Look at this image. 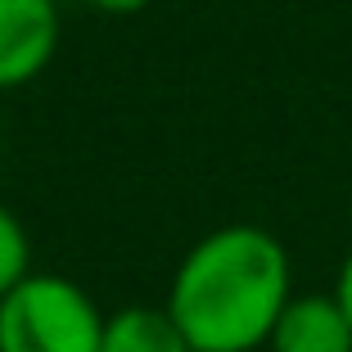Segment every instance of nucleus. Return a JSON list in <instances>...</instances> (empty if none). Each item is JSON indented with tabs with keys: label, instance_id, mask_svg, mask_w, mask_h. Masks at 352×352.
<instances>
[{
	"label": "nucleus",
	"instance_id": "3",
	"mask_svg": "<svg viewBox=\"0 0 352 352\" xmlns=\"http://www.w3.org/2000/svg\"><path fill=\"white\" fill-rule=\"evenodd\" d=\"M59 50V0H0V91H19Z\"/></svg>",
	"mask_w": 352,
	"mask_h": 352
},
{
	"label": "nucleus",
	"instance_id": "5",
	"mask_svg": "<svg viewBox=\"0 0 352 352\" xmlns=\"http://www.w3.org/2000/svg\"><path fill=\"white\" fill-rule=\"evenodd\" d=\"M104 352H195L181 325L172 321V311L163 307H122L113 316H104Z\"/></svg>",
	"mask_w": 352,
	"mask_h": 352
},
{
	"label": "nucleus",
	"instance_id": "4",
	"mask_svg": "<svg viewBox=\"0 0 352 352\" xmlns=\"http://www.w3.org/2000/svg\"><path fill=\"white\" fill-rule=\"evenodd\" d=\"M267 348L271 352H352V321L334 294H298V298L285 302Z\"/></svg>",
	"mask_w": 352,
	"mask_h": 352
},
{
	"label": "nucleus",
	"instance_id": "8",
	"mask_svg": "<svg viewBox=\"0 0 352 352\" xmlns=\"http://www.w3.org/2000/svg\"><path fill=\"white\" fill-rule=\"evenodd\" d=\"M334 298L343 302V311H348V321H352V253L343 258V267H339V280H334Z\"/></svg>",
	"mask_w": 352,
	"mask_h": 352
},
{
	"label": "nucleus",
	"instance_id": "1",
	"mask_svg": "<svg viewBox=\"0 0 352 352\" xmlns=\"http://www.w3.org/2000/svg\"><path fill=\"white\" fill-rule=\"evenodd\" d=\"M289 253L262 226H221L181 258L167 311L195 352L267 348L289 294Z\"/></svg>",
	"mask_w": 352,
	"mask_h": 352
},
{
	"label": "nucleus",
	"instance_id": "6",
	"mask_svg": "<svg viewBox=\"0 0 352 352\" xmlns=\"http://www.w3.org/2000/svg\"><path fill=\"white\" fill-rule=\"evenodd\" d=\"M28 276H32V239L23 230V221L0 204V298L19 289Z\"/></svg>",
	"mask_w": 352,
	"mask_h": 352
},
{
	"label": "nucleus",
	"instance_id": "2",
	"mask_svg": "<svg viewBox=\"0 0 352 352\" xmlns=\"http://www.w3.org/2000/svg\"><path fill=\"white\" fill-rule=\"evenodd\" d=\"M0 352H104V311L68 276L32 271L0 298Z\"/></svg>",
	"mask_w": 352,
	"mask_h": 352
},
{
	"label": "nucleus",
	"instance_id": "7",
	"mask_svg": "<svg viewBox=\"0 0 352 352\" xmlns=\"http://www.w3.org/2000/svg\"><path fill=\"white\" fill-rule=\"evenodd\" d=\"M91 10H100V14H140V10H149L154 0H86Z\"/></svg>",
	"mask_w": 352,
	"mask_h": 352
}]
</instances>
